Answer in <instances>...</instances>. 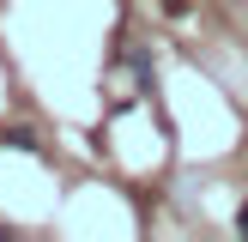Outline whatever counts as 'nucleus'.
<instances>
[{
  "label": "nucleus",
  "instance_id": "f03ea898",
  "mask_svg": "<svg viewBox=\"0 0 248 242\" xmlns=\"http://www.w3.org/2000/svg\"><path fill=\"white\" fill-rule=\"evenodd\" d=\"M236 230H242V236H248V206H242V212H236Z\"/></svg>",
  "mask_w": 248,
  "mask_h": 242
},
{
  "label": "nucleus",
  "instance_id": "f257e3e1",
  "mask_svg": "<svg viewBox=\"0 0 248 242\" xmlns=\"http://www.w3.org/2000/svg\"><path fill=\"white\" fill-rule=\"evenodd\" d=\"M36 145L43 139H36L31 127H6V151H36Z\"/></svg>",
  "mask_w": 248,
  "mask_h": 242
}]
</instances>
